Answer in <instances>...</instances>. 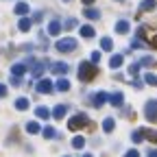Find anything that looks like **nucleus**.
<instances>
[{
	"mask_svg": "<svg viewBox=\"0 0 157 157\" xmlns=\"http://www.w3.org/2000/svg\"><path fill=\"white\" fill-rule=\"evenodd\" d=\"M96 66L90 63V61H83V63H78V78L81 81H92V78L96 76Z\"/></svg>",
	"mask_w": 157,
	"mask_h": 157,
	"instance_id": "nucleus-1",
	"label": "nucleus"
},
{
	"mask_svg": "<svg viewBox=\"0 0 157 157\" xmlns=\"http://www.w3.org/2000/svg\"><path fill=\"white\" fill-rule=\"evenodd\" d=\"M85 124H87V116L85 113H76V116H72L68 120V129L70 131H78V129H83Z\"/></svg>",
	"mask_w": 157,
	"mask_h": 157,
	"instance_id": "nucleus-2",
	"label": "nucleus"
},
{
	"mask_svg": "<svg viewBox=\"0 0 157 157\" xmlns=\"http://www.w3.org/2000/svg\"><path fill=\"white\" fill-rule=\"evenodd\" d=\"M55 48L59 52H70V50H76V39L74 37H63V39H59V42L55 44Z\"/></svg>",
	"mask_w": 157,
	"mask_h": 157,
	"instance_id": "nucleus-3",
	"label": "nucleus"
},
{
	"mask_svg": "<svg viewBox=\"0 0 157 157\" xmlns=\"http://www.w3.org/2000/svg\"><path fill=\"white\" fill-rule=\"evenodd\" d=\"M144 116L148 122H157V101H148L144 105Z\"/></svg>",
	"mask_w": 157,
	"mask_h": 157,
	"instance_id": "nucleus-4",
	"label": "nucleus"
},
{
	"mask_svg": "<svg viewBox=\"0 0 157 157\" xmlns=\"http://www.w3.org/2000/svg\"><path fill=\"white\" fill-rule=\"evenodd\" d=\"M52 81L50 78H42V81H37V92H42V94H50L52 92Z\"/></svg>",
	"mask_w": 157,
	"mask_h": 157,
	"instance_id": "nucleus-5",
	"label": "nucleus"
},
{
	"mask_svg": "<svg viewBox=\"0 0 157 157\" xmlns=\"http://www.w3.org/2000/svg\"><path fill=\"white\" fill-rule=\"evenodd\" d=\"M129 22H127V20H118V22H116V33H120V35H124V33H129Z\"/></svg>",
	"mask_w": 157,
	"mask_h": 157,
	"instance_id": "nucleus-6",
	"label": "nucleus"
},
{
	"mask_svg": "<svg viewBox=\"0 0 157 157\" xmlns=\"http://www.w3.org/2000/svg\"><path fill=\"white\" fill-rule=\"evenodd\" d=\"M66 111H68L66 105H57V107L52 109V118H55V120H61V118L66 116Z\"/></svg>",
	"mask_w": 157,
	"mask_h": 157,
	"instance_id": "nucleus-7",
	"label": "nucleus"
},
{
	"mask_svg": "<svg viewBox=\"0 0 157 157\" xmlns=\"http://www.w3.org/2000/svg\"><path fill=\"white\" fill-rule=\"evenodd\" d=\"M107 101H109V94H107V92H98V94L94 96V105H96V107H101V105L107 103Z\"/></svg>",
	"mask_w": 157,
	"mask_h": 157,
	"instance_id": "nucleus-8",
	"label": "nucleus"
},
{
	"mask_svg": "<svg viewBox=\"0 0 157 157\" xmlns=\"http://www.w3.org/2000/svg\"><path fill=\"white\" fill-rule=\"evenodd\" d=\"M122 101H124L122 92H116V94H111V96H109V103H111L113 107H120V105H122Z\"/></svg>",
	"mask_w": 157,
	"mask_h": 157,
	"instance_id": "nucleus-9",
	"label": "nucleus"
},
{
	"mask_svg": "<svg viewBox=\"0 0 157 157\" xmlns=\"http://www.w3.org/2000/svg\"><path fill=\"white\" fill-rule=\"evenodd\" d=\"M122 61H124V55H113V57L109 59V68H120Z\"/></svg>",
	"mask_w": 157,
	"mask_h": 157,
	"instance_id": "nucleus-10",
	"label": "nucleus"
},
{
	"mask_svg": "<svg viewBox=\"0 0 157 157\" xmlns=\"http://www.w3.org/2000/svg\"><path fill=\"white\" fill-rule=\"evenodd\" d=\"M24 72H26V63H15V66L11 68V74H13L15 78H17V76H22Z\"/></svg>",
	"mask_w": 157,
	"mask_h": 157,
	"instance_id": "nucleus-11",
	"label": "nucleus"
},
{
	"mask_svg": "<svg viewBox=\"0 0 157 157\" xmlns=\"http://www.w3.org/2000/svg\"><path fill=\"white\" fill-rule=\"evenodd\" d=\"M35 116L39 118V120H48V118H50V111H48L46 107H42V105H39V107L35 109Z\"/></svg>",
	"mask_w": 157,
	"mask_h": 157,
	"instance_id": "nucleus-12",
	"label": "nucleus"
},
{
	"mask_svg": "<svg viewBox=\"0 0 157 157\" xmlns=\"http://www.w3.org/2000/svg\"><path fill=\"white\" fill-rule=\"evenodd\" d=\"M113 129H116V120H113V118H105V120H103V131L111 133Z\"/></svg>",
	"mask_w": 157,
	"mask_h": 157,
	"instance_id": "nucleus-13",
	"label": "nucleus"
},
{
	"mask_svg": "<svg viewBox=\"0 0 157 157\" xmlns=\"http://www.w3.org/2000/svg\"><path fill=\"white\" fill-rule=\"evenodd\" d=\"M83 15H85L87 20H98V17H101V11H98V9H92V7H87V9L83 11Z\"/></svg>",
	"mask_w": 157,
	"mask_h": 157,
	"instance_id": "nucleus-14",
	"label": "nucleus"
},
{
	"mask_svg": "<svg viewBox=\"0 0 157 157\" xmlns=\"http://www.w3.org/2000/svg\"><path fill=\"white\" fill-rule=\"evenodd\" d=\"M48 33H50V35H59V33H61V22L52 20V22L48 24Z\"/></svg>",
	"mask_w": 157,
	"mask_h": 157,
	"instance_id": "nucleus-15",
	"label": "nucleus"
},
{
	"mask_svg": "<svg viewBox=\"0 0 157 157\" xmlns=\"http://www.w3.org/2000/svg\"><path fill=\"white\" fill-rule=\"evenodd\" d=\"M155 7H157V0H142V2H140L142 11H153Z\"/></svg>",
	"mask_w": 157,
	"mask_h": 157,
	"instance_id": "nucleus-16",
	"label": "nucleus"
},
{
	"mask_svg": "<svg viewBox=\"0 0 157 157\" xmlns=\"http://www.w3.org/2000/svg\"><path fill=\"white\" fill-rule=\"evenodd\" d=\"M13 11H15V13H17V15H22V17H24V15H26V13H29V5H26V2H17V5H15V9H13Z\"/></svg>",
	"mask_w": 157,
	"mask_h": 157,
	"instance_id": "nucleus-17",
	"label": "nucleus"
},
{
	"mask_svg": "<svg viewBox=\"0 0 157 157\" xmlns=\"http://www.w3.org/2000/svg\"><path fill=\"white\" fill-rule=\"evenodd\" d=\"M52 72H55V74H66V72H68V63H63V61L55 63V66H52Z\"/></svg>",
	"mask_w": 157,
	"mask_h": 157,
	"instance_id": "nucleus-18",
	"label": "nucleus"
},
{
	"mask_svg": "<svg viewBox=\"0 0 157 157\" xmlns=\"http://www.w3.org/2000/svg\"><path fill=\"white\" fill-rule=\"evenodd\" d=\"M15 109H20V111H24V109H29V98H24V96H20L17 101H15Z\"/></svg>",
	"mask_w": 157,
	"mask_h": 157,
	"instance_id": "nucleus-19",
	"label": "nucleus"
},
{
	"mask_svg": "<svg viewBox=\"0 0 157 157\" xmlns=\"http://www.w3.org/2000/svg\"><path fill=\"white\" fill-rule=\"evenodd\" d=\"M81 35L83 37H87V39H92L96 33H94V26H90V24H85V26H81Z\"/></svg>",
	"mask_w": 157,
	"mask_h": 157,
	"instance_id": "nucleus-20",
	"label": "nucleus"
},
{
	"mask_svg": "<svg viewBox=\"0 0 157 157\" xmlns=\"http://www.w3.org/2000/svg\"><path fill=\"white\" fill-rule=\"evenodd\" d=\"M17 29L22 31V33H26V31L31 29V20H29V17H22V20L17 22Z\"/></svg>",
	"mask_w": 157,
	"mask_h": 157,
	"instance_id": "nucleus-21",
	"label": "nucleus"
},
{
	"mask_svg": "<svg viewBox=\"0 0 157 157\" xmlns=\"http://www.w3.org/2000/svg\"><path fill=\"white\" fill-rule=\"evenodd\" d=\"M55 87H57V92H68V90H70V83L66 81V78H59Z\"/></svg>",
	"mask_w": 157,
	"mask_h": 157,
	"instance_id": "nucleus-22",
	"label": "nucleus"
},
{
	"mask_svg": "<svg viewBox=\"0 0 157 157\" xmlns=\"http://www.w3.org/2000/svg\"><path fill=\"white\" fill-rule=\"evenodd\" d=\"M101 48H103V50H111V48H113V42H111L109 37H103V39H101Z\"/></svg>",
	"mask_w": 157,
	"mask_h": 157,
	"instance_id": "nucleus-23",
	"label": "nucleus"
},
{
	"mask_svg": "<svg viewBox=\"0 0 157 157\" xmlns=\"http://www.w3.org/2000/svg\"><path fill=\"white\" fill-rule=\"evenodd\" d=\"M142 135H144V137H148V140H153V142H157V131H153V129H144V131H142Z\"/></svg>",
	"mask_w": 157,
	"mask_h": 157,
	"instance_id": "nucleus-24",
	"label": "nucleus"
},
{
	"mask_svg": "<svg viewBox=\"0 0 157 157\" xmlns=\"http://www.w3.org/2000/svg\"><path fill=\"white\" fill-rule=\"evenodd\" d=\"M26 131L31 135H35V133H39V124L37 122H26Z\"/></svg>",
	"mask_w": 157,
	"mask_h": 157,
	"instance_id": "nucleus-25",
	"label": "nucleus"
},
{
	"mask_svg": "<svg viewBox=\"0 0 157 157\" xmlns=\"http://www.w3.org/2000/svg\"><path fill=\"white\" fill-rule=\"evenodd\" d=\"M72 146H74V148H83V146H85V140H83L81 135H76L74 140H72Z\"/></svg>",
	"mask_w": 157,
	"mask_h": 157,
	"instance_id": "nucleus-26",
	"label": "nucleus"
},
{
	"mask_svg": "<svg viewBox=\"0 0 157 157\" xmlns=\"http://www.w3.org/2000/svg\"><path fill=\"white\" fill-rule=\"evenodd\" d=\"M144 81H146L148 85H155V87H157V76H155V74H151V72L144 74Z\"/></svg>",
	"mask_w": 157,
	"mask_h": 157,
	"instance_id": "nucleus-27",
	"label": "nucleus"
},
{
	"mask_svg": "<svg viewBox=\"0 0 157 157\" xmlns=\"http://www.w3.org/2000/svg\"><path fill=\"white\" fill-rule=\"evenodd\" d=\"M98 61H101V52H98V50H94V52L90 55V63H94V66H96Z\"/></svg>",
	"mask_w": 157,
	"mask_h": 157,
	"instance_id": "nucleus-28",
	"label": "nucleus"
},
{
	"mask_svg": "<svg viewBox=\"0 0 157 157\" xmlns=\"http://www.w3.org/2000/svg\"><path fill=\"white\" fill-rule=\"evenodd\" d=\"M44 137H46V140H52V137H55V129L52 127H46L44 129Z\"/></svg>",
	"mask_w": 157,
	"mask_h": 157,
	"instance_id": "nucleus-29",
	"label": "nucleus"
},
{
	"mask_svg": "<svg viewBox=\"0 0 157 157\" xmlns=\"http://www.w3.org/2000/svg\"><path fill=\"white\" fill-rule=\"evenodd\" d=\"M42 72H44V63H35V66H33V74H35V76H39Z\"/></svg>",
	"mask_w": 157,
	"mask_h": 157,
	"instance_id": "nucleus-30",
	"label": "nucleus"
},
{
	"mask_svg": "<svg viewBox=\"0 0 157 157\" xmlns=\"http://www.w3.org/2000/svg\"><path fill=\"white\" fill-rule=\"evenodd\" d=\"M131 137H133V142H142V140H144V135H142V131H135V133H133Z\"/></svg>",
	"mask_w": 157,
	"mask_h": 157,
	"instance_id": "nucleus-31",
	"label": "nucleus"
},
{
	"mask_svg": "<svg viewBox=\"0 0 157 157\" xmlns=\"http://www.w3.org/2000/svg\"><path fill=\"white\" fill-rule=\"evenodd\" d=\"M124 157H140V153H137L135 148H131V151H127V153H124Z\"/></svg>",
	"mask_w": 157,
	"mask_h": 157,
	"instance_id": "nucleus-32",
	"label": "nucleus"
},
{
	"mask_svg": "<svg viewBox=\"0 0 157 157\" xmlns=\"http://www.w3.org/2000/svg\"><path fill=\"white\" fill-rule=\"evenodd\" d=\"M146 157H157V148H151V151L146 153Z\"/></svg>",
	"mask_w": 157,
	"mask_h": 157,
	"instance_id": "nucleus-33",
	"label": "nucleus"
},
{
	"mask_svg": "<svg viewBox=\"0 0 157 157\" xmlns=\"http://www.w3.org/2000/svg\"><path fill=\"white\" fill-rule=\"evenodd\" d=\"M7 94V85L5 83H0V96H5Z\"/></svg>",
	"mask_w": 157,
	"mask_h": 157,
	"instance_id": "nucleus-34",
	"label": "nucleus"
},
{
	"mask_svg": "<svg viewBox=\"0 0 157 157\" xmlns=\"http://www.w3.org/2000/svg\"><path fill=\"white\" fill-rule=\"evenodd\" d=\"M76 24V20H68V22H66V29H72Z\"/></svg>",
	"mask_w": 157,
	"mask_h": 157,
	"instance_id": "nucleus-35",
	"label": "nucleus"
},
{
	"mask_svg": "<svg viewBox=\"0 0 157 157\" xmlns=\"http://www.w3.org/2000/svg\"><path fill=\"white\" fill-rule=\"evenodd\" d=\"M83 2H85V5H92V2H94V0H83Z\"/></svg>",
	"mask_w": 157,
	"mask_h": 157,
	"instance_id": "nucleus-36",
	"label": "nucleus"
},
{
	"mask_svg": "<svg viewBox=\"0 0 157 157\" xmlns=\"http://www.w3.org/2000/svg\"><path fill=\"white\" fill-rule=\"evenodd\" d=\"M83 157H92V155H90V153H87V155H83Z\"/></svg>",
	"mask_w": 157,
	"mask_h": 157,
	"instance_id": "nucleus-37",
	"label": "nucleus"
},
{
	"mask_svg": "<svg viewBox=\"0 0 157 157\" xmlns=\"http://www.w3.org/2000/svg\"><path fill=\"white\" fill-rule=\"evenodd\" d=\"M66 2H68V0H66Z\"/></svg>",
	"mask_w": 157,
	"mask_h": 157,
	"instance_id": "nucleus-38",
	"label": "nucleus"
},
{
	"mask_svg": "<svg viewBox=\"0 0 157 157\" xmlns=\"http://www.w3.org/2000/svg\"><path fill=\"white\" fill-rule=\"evenodd\" d=\"M66 157H68V155H66Z\"/></svg>",
	"mask_w": 157,
	"mask_h": 157,
	"instance_id": "nucleus-39",
	"label": "nucleus"
}]
</instances>
